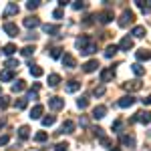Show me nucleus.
Here are the masks:
<instances>
[{
  "instance_id": "obj_1",
  "label": "nucleus",
  "mask_w": 151,
  "mask_h": 151,
  "mask_svg": "<svg viewBox=\"0 0 151 151\" xmlns=\"http://www.w3.org/2000/svg\"><path fill=\"white\" fill-rule=\"evenodd\" d=\"M133 18H135V14H133L131 10H123L121 18H119V26H121V28H125L127 24H131V22H133Z\"/></svg>"
},
{
  "instance_id": "obj_2",
  "label": "nucleus",
  "mask_w": 151,
  "mask_h": 151,
  "mask_svg": "<svg viewBox=\"0 0 151 151\" xmlns=\"http://www.w3.org/2000/svg\"><path fill=\"white\" fill-rule=\"evenodd\" d=\"M48 107H50L52 111H60V109L65 107V99H60V97H50V99H48Z\"/></svg>"
},
{
  "instance_id": "obj_3",
  "label": "nucleus",
  "mask_w": 151,
  "mask_h": 151,
  "mask_svg": "<svg viewBox=\"0 0 151 151\" xmlns=\"http://www.w3.org/2000/svg\"><path fill=\"white\" fill-rule=\"evenodd\" d=\"M97 18H99V22L109 24L113 18H115V16H113V10H109V8H107V10H101V12H99V14H97Z\"/></svg>"
},
{
  "instance_id": "obj_4",
  "label": "nucleus",
  "mask_w": 151,
  "mask_h": 151,
  "mask_svg": "<svg viewBox=\"0 0 151 151\" xmlns=\"http://www.w3.org/2000/svg\"><path fill=\"white\" fill-rule=\"evenodd\" d=\"M2 28H4V32H6L8 36H12V38L20 35V32H18V26H16L14 22H4V26H2Z\"/></svg>"
},
{
  "instance_id": "obj_5",
  "label": "nucleus",
  "mask_w": 151,
  "mask_h": 151,
  "mask_svg": "<svg viewBox=\"0 0 151 151\" xmlns=\"http://www.w3.org/2000/svg\"><path fill=\"white\" fill-rule=\"evenodd\" d=\"M135 119L143 123V125H149L151 123V111H139V113H135Z\"/></svg>"
},
{
  "instance_id": "obj_6",
  "label": "nucleus",
  "mask_w": 151,
  "mask_h": 151,
  "mask_svg": "<svg viewBox=\"0 0 151 151\" xmlns=\"http://www.w3.org/2000/svg\"><path fill=\"white\" fill-rule=\"evenodd\" d=\"M14 14H18V4L16 2H8V6L4 8V18H10V16H14Z\"/></svg>"
},
{
  "instance_id": "obj_7",
  "label": "nucleus",
  "mask_w": 151,
  "mask_h": 151,
  "mask_svg": "<svg viewBox=\"0 0 151 151\" xmlns=\"http://www.w3.org/2000/svg\"><path fill=\"white\" fill-rule=\"evenodd\" d=\"M133 103H135V97H131V95H125V97H121V99L117 101V105H119L121 109H129Z\"/></svg>"
},
{
  "instance_id": "obj_8",
  "label": "nucleus",
  "mask_w": 151,
  "mask_h": 151,
  "mask_svg": "<svg viewBox=\"0 0 151 151\" xmlns=\"http://www.w3.org/2000/svg\"><path fill=\"white\" fill-rule=\"evenodd\" d=\"M97 69H99V60H97V58H91V60H87V63L83 65V70H85V73H95Z\"/></svg>"
},
{
  "instance_id": "obj_9",
  "label": "nucleus",
  "mask_w": 151,
  "mask_h": 151,
  "mask_svg": "<svg viewBox=\"0 0 151 151\" xmlns=\"http://www.w3.org/2000/svg\"><path fill=\"white\" fill-rule=\"evenodd\" d=\"M113 77H115V70L113 69H103L101 70V83H109V81H113Z\"/></svg>"
},
{
  "instance_id": "obj_10",
  "label": "nucleus",
  "mask_w": 151,
  "mask_h": 151,
  "mask_svg": "<svg viewBox=\"0 0 151 151\" xmlns=\"http://www.w3.org/2000/svg\"><path fill=\"white\" fill-rule=\"evenodd\" d=\"M60 60H63V65H65L67 69H75V67H77V60H75V57H73V55H63V58H60Z\"/></svg>"
},
{
  "instance_id": "obj_11",
  "label": "nucleus",
  "mask_w": 151,
  "mask_h": 151,
  "mask_svg": "<svg viewBox=\"0 0 151 151\" xmlns=\"http://www.w3.org/2000/svg\"><path fill=\"white\" fill-rule=\"evenodd\" d=\"M24 26L26 28H36V26H40V18L38 16H28V18H24Z\"/></svg>"
},
{
  "instance_id": "obj_12",
  "label": "nucleus",
  "mask_w": 151,
  "mask_h": 151,
  "mask_svg": "<svg viewBox=\"0 0 151 151\" xmlns=\"http://www.w3.org/2000/svg\"><path fill=\"white\" fill-rule=\"evenodd\" d=\"M131 48H133V38H131V36L121 38V42H119V50H131Z\"/></svg>"
},
{
  "instance_id": "obj_13",
  "label": "nucleus",
  "mask_w": 151,
  "mask_h": 151,
  "mask_svg": "<svg viewBox=\"0 0 151 151\" xmlns=\"http://www.w3.org/2000/svg\"><path fill=\"white\" fill-rule=\"evenodd\" d=\"M105 115H107V107L105 105H97L93 109V119H103Z\"/></svg>"
},
{
  "instance_id": "obj_14",
  "label": "nucleus",
  "mask_w": 151,
  "mask_h": 151,
  "mask_svg": "<svg viewBox=\"0 0 151 151\" xmlns=\"http://www.w3.org/2000/svg\"><path fill=\"white\" fill-rule=\"evenodd\" d=\"M42 30H45V35H58L60 26L58 24H42Z\"/></svg>"
},
{
  "instance_id": "obj_15",
  "label": "nucleus",
  "mask_w": 151,
  "mask_h": 151,
  "mask_svg": "<svg viewBox=\"0 0 151 151\" xmlns=\"http://www.w3.org/2000/svg\"><path fill=\"white\" fill-rule=\"evenodd\" d=\"M42 113H45V107L42 105H35L32 111H30V119H42Z\"/></svg>"
},
{
  "instance_id": "obj_16",
  "label": "nucleus",
  "mask_w": 151,
  "mask_h": 151,
  "mask_svg": "<svg viewBox=\"0 0 151 151\" xmlns=\"http://www.w3.org/2000/svg\"><path fill=\"white\" fill-rule=\"evenodd\" d=\"M131 35L135 36V38H143V36L147 35V30H145V26H133Z\"/></svg>"
},
{
  "instance_id": "obj_17",
  "label": "nucleus",
  "mask_w": 151,
  "mask_h": 151,
  "mask_svg": "<svg viewBox=\"0 0 151 151\" xmlns=\"http://www.w3.org/2000/svg\"><path fill=\"white\" fill-rule=\"evenodd\" d=\"M58 133H75V123L73 121H65Z\"/></svg>"
},
{
  "instance_id": "obj_18",
  "label": "nucleus",
  "mask_w": 151,
  "mask_h": 151,
  "mask_svg": "<svg viewBox=\"0 0 151 151\" xmlns=\"http://www.w3.org/2000/svg\"><path fill=\"white\" fill-rule=\"evenodd\" d=\"M121 143L125 145V147H135V137H131V135H121Z\"/></svg>"
},
{
  "instance_id": "obj_19",
  "label": "nucleus",
  "mask_w": 151,
  "mask_h": 151,
  "mask_svg": "<svg viewBox=\"0 0 151 151\" xmlns=\"http://www.w3.org/2000/svg\"><path fill=\"white\" fill-rule=\"evenodd\" d=\"M93 52H97V42H95V40H91V42H89V45L81 50V55H93Z\"/></svg>"
},
{
  "instance_id": "obj_20",
  "label": "nucleus",
  "mask_w": 151,
  "mask_h": 151,
  "mask_svg": "<svg viewBox=\"0 0 151 151\" xmlns=\"http://www.w3.org/2000/svg\"><path fill=\"white\" fill-rule=\"evenodd\" d=\"M135 57H137V60H151V50H137L135 52Z\"/></svg>"
},
{
  "instance_id": "obj_21",
  "label": "nucleus",
  "mask_w": 151,
  "mask_h": 151,
  "mask_svg": "<svg viewBox=\"0 0 151 151\" xmlns=\"http://www.w3.org/2000/svg\"><path fill=\"white\" fill-rule=\"evenodd\" d=\"M81 89V83L79 81H69L67 83V93H77Z\"/></svg>"
},
{
  "instance_id": "obj_22",
  "label": "nucleus",
  "mask_w": 151,
  "mask_h": 151,
  "mask_svg": "<svg viewBox=\"0 0 151 151\" xmlns=\"http://www.w3.org/2000/svg\"><path fill=\"white\" fill-rule=\"evenodd\" d=\"M89 42H91V36H81V38H77V48H79V50H83V48L87 47V45H89Z\"/></svg>"
},
{
  "instance_id": "obj_23",
  "label": "nucleus",
  "mask_w": 151,
  "mask_h": 151,
  "mask_svg": "<svg viewBox=\"0 0 151 151\" xmlns=\"http://www.w3.org/2000/svg\"><path fill=\"white\" fill-rule=\"evenodd\" d=\"M12 79H14V70H2V73H0V81H4V83H8V81H12Z\"/></svg>"
},
{
  "instance_id": "obj_24",
  "label": "nucleus",
  "mask_w": 151,
  "mask_h": 151,
  "mask_svg": "<svg viewBox=\"0 0 151 151\" xmlns=\"http://www.w3.org/2000/svg\"><path fill=\"white\" fill-rule=\"evenodd\" d=\"M26 89V83L22 81V79H18V81L12 85V93H20V91H24Z\"/></svg>"
},
{
  "instance_id": "obj_25",
  "label": "nucleus",
  "mask_w": 151,
  "mask_h": 151,
  "mask_svg": "<svg viewBox=\"0 0 151 151\" xmlns=\"http://www.w3.org/2000/svg\"><path fill=\"white\" fill-rule=\"evenodd\" d=\"M16 50H18V48H16V45H12V42H8V45H6V47L2 48V52H4V55H6V57H12V55H14V52H16Z\"/></svg>"
},
{
  "instance_id": "obj_26",
  "label": "nucleus",
  "mask_w": 151,
  "mask_h": 151,
  "mask_svg": "<svg viewBox=\"0 0 151 151\" xmlns=\"http://www.w3.org/2000/svg\"><path fill=\"white\" fill-rule=\"evenodd\" d=\"M117 50H119V47H117V45H109V47L105 48V57H107V58L115 57V55H117Z\"/></svg>"
},
{
  "instance_id": "obj_27",
  "label": "nucleus",
  "mask_w": 151,
  "mask_h": 151,
  "mask_svg": "<svg viewBox=\"0 0 151 151\" xmlns=\"http://www.w3.org/2000/svg\"><path fill=\"white\" fill-rule=\"evenodd\" d=\"M18 137H20V139H28V137H30V129H28V125H22V127L18 129Z\"/></svg>"
},
{
  "instance_id": "obj_28",
  "label": "nucleus",
  "mask_w": 151,
  "mask_h": 151,
  "mask_svg": "<svg viewBox=\"0 0 151 151\" xmlns=\"http://www.w3.org/2000/svg\"><path fill=\"white\" fill-rule=\"evenodd\" d=\"M42 73H45V70L40 69L38 65H30V75H32L35 79H38V77H42Z\"/></svg>"
},
{
  "instance_id": "obj_29",
  "label": "nucleus",
  "mask_w": 151,
  "mask_h": 151,
  "mask_svg": "<svg viewBox=\"0 0 151 151\" xmlns=\"http://www.w3.org/2000/svg\"><path fill=\"white\" fill-rule=\"evenodd\" d=\"M58 83H60V75H57V73L48 75V85H50V87H57Z\"/></svg>"
},
{
  "instance_id": "obj_30",
  "label": "nucleus",
  "mask_w": 151,
  "mask_h": 151,
  "mask_svg": "<svg viewBox=\"0 0 151 151\" xmlns=\"http://www.w3.org/2000/svg\"><path fill=\"white\" fill-rule=\"evenodd\" d=\"M40 121H42V127H50V125H55L57 119H55V115H48V117H42Z\"/></svg>"
},
{
  "instance_id": "obj_31",
  "label": "nucleus",
  "mask_w": 151,
  "mask_h": 151,
  "mask_svg": "<svg viewBox=\"0 0 151 151\" xmlns=\"http://www.w3.org/2000/svg\"><path fill=\"white\" fill-rule=\"evenodd\" d=\"M20 55H22V57H32V55H35V47L26 45V47H24L22 50H20Z\"/></svg>"
},
{
  "instance_id": "obj_32",
  "label": "nucleus",
  "mask_w": 151,
  "mask_h": 151,
  "mask_svg": "<svg viewBox=\"0 0 151 151\" xmlns=\"http://www.w3.org/2000/svg\"><path fill=\"white\" fill-rule=\"evenodd\" d=\"M4 67H6V69H8V70L16 69V67H18V60H16V58H8V60L4 63Z\"/></svg>"
},
{
  "instance_id": "obj_33",
  "label": "nucleus",
  "mask_w": 151,
  "mask_h": 151,
  "mask_svg": "<svg viewBox=\"0 0 151 151\" xmlns=\"http://www.w3.org/2000/svg\"><path fill=\"white\" fill-rule=\"evenodd\" d=\"M131 69H133V73H135V75H137V77H141V75H143V73H145V69H143V67H141L139 63H135V65H131Z\"/></svg>"
},
{
  "instance_id": "obj_34",
  "label": "nucleus",
  "mask_w": 151,
  "mask_h": 151,
  "mask_svg": "<svg viewBox=\"0 0 151 151\" xmlns=\"http://www.w3.org/2000/svg\"><path fill=\"white\" fill-rule=\"evenodd\" d=\"M77 107H79V109H87V107H89V99H87V97L77 99Z\"/></svg>"
},
{
  "instance_id": "obj_35",
  "label": "nucleus",
  "mask_w": 151,
  "mask_h": 151,
  "mask_svg": "<svg viewBox=\"0 0 151 151\" xmlns=\"http://www.w3.org/2000/svg\"><path fill=\"white\" fill-rule=\"evenodd\" d=\"M35 139L38 141V143H42V141H47V139H48L47 131H38V133H36V135H35Z\"/></svg>"
},
{
  "instance_id": "obj_36",
  "label": "nucleus",
  "mask_w": 151,
  "mask_h": 151,
  "mask_svg": "<svg viewBox=\"0 0 151 151\" xmlns=\"http://www.w3.org/2000/svg\"><path fill=\"white\" fill-rule=\"evenodd\" d=\"M38 6H40L38 0H28V2H26V8H28V10H36Z\"/></svg>"
},
{
  "instance_id": "obj_37",
  "label": "nucleus",
  "mask_w": 151,
  "mask_h": 151,
  "mask_svg": "<svg viewBox=\"0 0 151 151\" xmlns=\"http://www.w3.org/2000/svg\"><path fill=\"white\" fill-rule=\"evenodd\" d=\"M8 105H10V99L6 95H0V109H6Z\"/></svg>"
},
{
  "instance_id": "obj_38",
  "label": "nucleus",
  "mask_w": 151,
  "mask_h": 151,
  "mask_svg": "<svg viewBox=\"0 0 151 151\" xmlns=\"http://www.w3.org/2000/svg\"><path fill=\"white\" fill-rule=\"evenodd\" d=\"M55 151H69V143H65V141H60L55 145Z\"/></svg>"
},
{
  "instance_id": "obj_39",
  "label": "nucleus",
  "mask_w": 151,
  "mask_h": 151,
  "mask_svg": "<svg viewBox=\"0 0 151 151\" xmlns=\"http://www.w3.org/2000/svg\"><path fill=\"white\" fill-rule=\"evenodd\" d=\"M50 57L52 58H63V48H52V50H50Z\"/></svg>"
},
{
  "instance_id": "obj_40",
  "label": "nucleus",
  "mask_w": 151,
  "mask_h": 151,
  "mask_svg": "<svg viewBox=\"0 0 151 151\" xmlns=\"http://www.w3.org/2000/svg\"><path fill=\"white\" fill-rule=\"evenodd\" d=\"M26 105H28L26 99H16V101H14V107H16V109H24Z\"/></svg>"
},
{
  "instance_id": "obj_41",
  "label": "nucleus",
  "mask_w": 151,
  "mask_h": 151,
  "mask_svg": "<svg viewBox=\"0 0 151 151\" xmlns=\"http://www.w3.org/2000/svg\"><path fill=\"white\" fill-rule=\"evenodd\" d=\"M125 87H127V89H133V91H139V89H141V83L139 81H131L129 85H125Z\"/></svg>"
},
{
  "instance_id": "obj_42",
  "label": "nucleus",
  "mask_w": 151,
  "mask_h": 151,
  "mask_svg": "<svg viewBox=\"0 0 151 151\" xmlns=\"http://www.w3.org/2000/svg\"><path fill=\"white\" fill-rule=\"evenodd\" d=\"M93 95H95V97H103V95H105V87H103V85H101V87H95Z\"/></svg>"
},
{
  "instance_id": "obj_43",
  "label": "nucleus",
  "mask_w": 151,
  "mask_h": 151,
  "mask_svg": "<svg viewBox=\"0 0 151 151\" xmlns=\"http://www.w3.org/2000/svg\"><path fill=\"white\" fill-rule=\"evenodd\" d=\"M93 133L97 135V137H99V139H103V137H105V129H101V127H95V129H93Z\"/></svg>"
},
{
  "instance_id": "obj_44",
  "label": "nucleus",
  "mask_w": 151,
  "mask_h": 151,
  "mask_svg": "<svg viewBox=\"0 0 151 151\" xmlns=\"http://www.w3.org/2000/svg\"><path fill=\"white\" fill-rule=\"evenodd\" d=\"M52 18L60 20V18H63V8H55V10H52Z\"/></svg>"
},
{
  "instance_id": "obj_45",
  "label": "nucleus",
  "mask_w": 151,
  "mask_h": 151,
  "mask_svg": "<svg viewBox=\"0 0 151 151\" xmlns=\"http://www.w3.org/2000/svg\"><path fill=\"white\" fill-rule=\"evenodd\" d=\"M38 99V93L36 91H28V97H26V101H36Z\"/></svg>"
},
{
  "instance_id": "obj_46",
  "label": "nucleus",
  "mask_w": 151,
  "mask_h": 151,
  "mask_svg": "<svg viewBox=\"0 0 151 151\" xmlns=\"http://www.w3.org/2000/svg\"><path fill=\"white\" fill-rule=\"evenodd\" d=\"M135 6H137V8H141L143 12H147V4H145V2H141V0H135Z\"/></svg>"
},
{
  "instance_id": "obj_47",
  "label": "nucleus",
  "mask_w": 151,
  "mask_h": 151,
  "mask_svg": "<svg viewBox=\"0 0 151 151\" xmlns=\"http://www.w3.org/2000/svg\"><path fill=\"white\" fill-rule=\"evenodd\" d=\"M121 125H123V121H121V119H117L115 123H113V131H115V133H119V129H121Z\"/></svg>"
},
{
  "instance_id": "obj_48",
  "label": "nucleus",
  "mask_w": 151,
  "mask_h": 151,
  "mask_svg": "<svg viewBox=\"0 0 151 151\" xmlns=\"http://www.w3.org/2000/svg\"><path fill=\"white\" fill-rule=\"evenodd\" d=\"M73 8L75 10H81V8H85V4H83L81 0H77V2H73Z\"/></svg>"
},
{
  "instance_id": "obj_49",
  "label": "nucleus",
  "mask_w": 151,
  "mask_h": 151,
  "mask_svg": "<svg viewBox=\"0 0 151 151\" xmlns=\"http://www.w3.org/2000/svg\"><path fill=\"white\" fill-rule=\"evenodd\" d=\"M8 141H10L8 135H2V137H0V147H2V145H8Z\"/></svg>"
},
{
  "instance_id": "obj_50",
  "label": "nucleus",
  "mask_w": 151,
  "mask_h": 151,
  "mask_svg": "<svg viewBox=\"0 0 151 151\" xmlns=\"http://www.w3.org/2000/svg\"><path fill=\"white\" fill-rule=\"evenodd\" d=\"M69 2H70V0H58V6H60V8H65Z\"/></svg>"
},
{
  "instance_id": "obj_51",
  "label": "nucleus",
  "mask_w": 151,
  "mask_h": 151,
  "mask_svg": "<svg viewBox=\"0 0 151 151\" xmlns=\"http://www.w3.org/2000/svg\"><path fill=\"white\" fill-rule=\"evenodd\" d=\"M143 105H151V95H147V97L143 99Z\"/></svg>"
},
{
  "instance_id": "obj_52",
  "label": "nucleus",
  "mask_w": 151,
  "mask_h": 151,
  "mask_svg": "<svg viewBox=\"0 0 151 151\" xmlns=\"http://www.w3.org/2000/svg\"><path fill=\"white\" fill-rule=\"evenodd\" d=\"M4 125H6V119H0V129L4 127Z\"/></svg>"
},
{
  "instance_id": "obj_53",
  "label": "nucleus",
  "mask_w": 151,
  "mask_h": 151,
  "mask_svg": "<svg viewBox=\"0 0 151 151\" xmlns=\"http://www.w3.org/2000/svg\"><path fill=\"white\" fill-rule=\"evenodd\" d=\"M111 151H121V149H119V147H111Z\"/></svg>"
},
{
  "instance_id": "obj_54",
  "label": "nucleus",
  "mask_w": 151,
  "mask_h": 151,
  "mask_svg": "<svg viewBox=\"0 0 151 151\" xmlns=\"http://www.w3.org/2000/svg\"><path fill=\"white\" fill-rule=\"evenodd\" d=\"M147 6H149V8H151V0H149V4H147Z\"/></svg>"
}]
</instances>
